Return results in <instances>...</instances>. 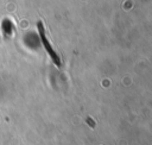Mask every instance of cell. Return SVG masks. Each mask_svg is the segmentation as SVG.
Masks as SVG:
<instances>
[{
  "label": "cell",
  "instance_id": "obj_1",
  "mask_svg": "<svg viewBox=\"0 0 152 145\" xmlns=\"http://www.w3.org/2000/svg\"><path fill=\"white\" fill-rule=\"evenodd\" d=\"M37 29H38V33H39L40 40H42V43H43V45H44V48H45L46 52H48V53H49V56L51 57L52 62H53V63L59 68V67L62 65V63H61V58H59V56L57 55V52L52 49V46H51V44H50V42H49L48 37H46L45 29H44V25H43V23H42V21H38V23H37Z\"/></svg>",
  "mask_w": 152,
  "mask_h": 145
}]
</instances>
